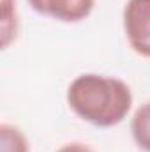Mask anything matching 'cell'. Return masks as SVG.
<instances>
[{
    "label": "cell",
    "mask_w": 150,
    "mask_h": 152,
    "mask_svg": "<svg viewBox=\"0 0 150 152\" xmlns=\"http://www.w3.org/2000/svg\"><path fill=\"white\" fill-rule=\"evenodd\" d=\"M131 136L141 152H150V101L141 103L131 117Z\"/></svg>",
    "instance_id": "obj_4"
},
{
    "label": "cell",
    "mask_w": 150,
    "mask_h": 152,
    "mask_svg": "<svg viewBox=\"0 0 150 152\" xmlns=\"http://www.w3.org/2000/svg\"><path fill=\"white\" fill-rule=\"evenodd\" d=\"M28 5L41 16L62 23H79L92 14L95 0H28Z\"/></svg>",
    "instance_id": "obj_3"
},
{
    "label": "cell",
    "mask_w": 150,
    "mask_h": 152,
    "mask_svg": "<svg viewBox=\"0 0 150 152\" xmlns=\"http://www.w3.org/2000/svg\"><path fill=\"white\" fill-rule=\"evenodd\" d=\"M0 152H30L27 134L14 124H0Z\"/></svg>",
    "instance_id": "obj_5"
},
{
    "label": "cell",
    "mask_w": 150,
    "mask_h": 152,
    "mask_svg": "<svg viewBox=\"0 0 150 152\" xmlns=\"http://www.w3.org/2000/svg\"><path fill=\"white\" fill-rule=\"evenodd\" d=\"M55 152H95L90 145L83 143V142H69L64 143L62 147H58Z\"/></svg>",
    "instance_id": "obj_7"
},
{
    "label": "cell",
    "mask_w": 150,
    "mask_h": 152,
    "mask_svg": "<svg viewBox=\"0 0 150 152\" xmlns=\"http://www.w3.org/2000/svg\"><path fill=\"white\" fill-rule=\"evenodd\" d=\"M66 99L76 117L103 129L124 122L134 101L127 81L99 73L78 75L67 87Z\"/></svg>",
    "instance_id": "obj_1"
},
{
    "label": "cell",
    "mask_w": 150,
    "mask_h": 152,
    "mask_svg": "<svg viewBox=\"0 0 150 152\" xmlns=\"http://www.w3.org/2000/svg\"><path fill=\"white\" fill-rule=\"evenodd\" d=\"M122 27L131 50L150 58V0H127L122 9Z\"/></svg>",
    "instance_id": "obj_2"
},
{
    "label": "cell",
    "mask_w": 150,
    "mask_h": 152,
    "mask_svg": "<svg viewBox=\"0 0 150 152\" xmlns=\"http://www.w3.org/2000/svg\"><path fill=\"white\" fill-rule=\"evenodd\" d=\"M2 48L7 50L18 34V12L16 0H2Z\"/></svg>",
    "instance_id": "obj_6"
}]
</instances>
